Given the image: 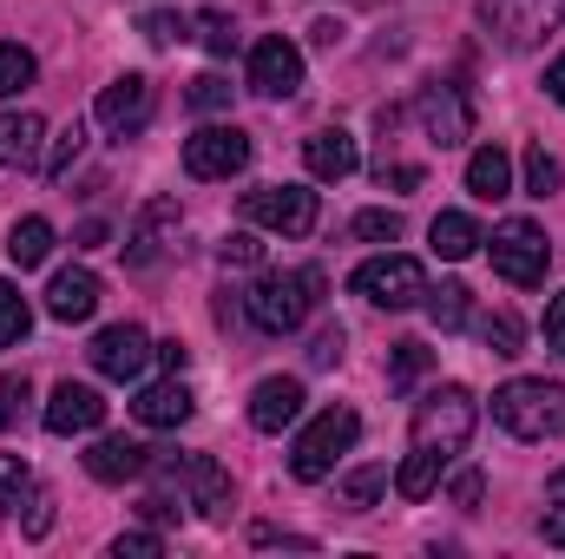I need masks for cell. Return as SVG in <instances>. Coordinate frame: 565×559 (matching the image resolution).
<instances>
[{"instance_id":"26","label":"cell","mask_w":565,"mask_h":559,"mask_svg":"<svg viewBox=\"0 0 565 559\" xmlns=\"http://www.w3.org/2000/svg\"><path fill=\"white\" fill-rule=\"evenodd\" d=\"M440 467H447L440 454H427V447H415V454H408V461L395 467V494H402V500H427V494L440 487Z\"/></svg>"},{"instance_id":"18","label":"cell","mask_w":565,"mask_h":559,"mask_svg":"<svg viewBox=\"0 0 565 559\" xmlns=\"http://www.w3.org/2000/svg\"><path fill=\"white\" fill-rule=\"evenodd\" d=\"M302 402H309V395H302L296 376H270V382L250 389V428H257V434H282L289 421H302Z\"/></svg>"},{"instance_id":"48","label":"cell","mask_w":565,"mask_h":559,"mask_svg":"<svg viewBox=\"0 0 565 559\" xmlns=\"http://www.w3.org/2000/svg\"><path fill=\"white\" fill-rule=\"evenodd\" d=\"M46 527H53V500H46V494H40V500H33V507H26V534H33V540H40V534H46Z\"/></svg>"},{"instance_id":"7","label":"cell","mask_w":565,"mask_h":559,"mask_svg":"<svg viewBox=\"0 0 565 559\" xmlns=\"http://www.w3.org/2000/svg\"><path fill=\"white\" fill-rule=\"evenodd\" d=\"M355 296H369L375 309H415L427 296V271L415 257H402V251H388V257H369L355 277H349Z\"/></svg>"},{"instance_id":"11","label":"cell","mask_w":565,"mask_h":559,"mask_svg":"<svg viewBox=\"0 0 565 559\" xmlns=\"http://www.w3.org/2000/svg\"><path fill=\"white\" fill-rule=\"evenodd\" d=\"M164 487H178L204 520H224L231 514V474L211 461V454H184V461H164Z\"/></svg>"},{"instance_id":"50","label":"cell","mask_w":565,"mask_h":559,"mask_svg":"<svg viewBox=\"0 0 565 559\" xmlns=\"http://www.w3.org/2000/svg\"><path fill=\"white\" fill-rule=\"evenodd\" d=\"M158 362H164V369H171V376H178V369H184V362H191V349H184V342H158Z\"/></svg>"},{"instance_id":"13","label":"cell","mask_w":565,"mask_h":559,"mask_svg":"<svg viewBox=\"0 0 565 559\" xmlns=\"http://www.w3.org/2000/svg\"><path fill=\"white\" fill-rule=\"evenodd\" d=\"M151 356H158V342L145 336L139 323H113V329L93 336V369H99L106 382H139Z\"/></svg>"},{"instance_id":"15","label":"cell","mask_w":565,"mask_h":559,"mask_svg":"<svg viewBox=\"0 0 565 559\" xmlns=\"http://www.w3.org/2000/svg\"><path fill=\"white\" fill-rule=\"evenodd\" d=\"M178 224H184V211H178L171 198H151V204L139 211V224H132V238L119 244V251H126V264H132V271H151V264L178 244Z\"/></svg>"},{"instance_id":"4","label":"cell","mask_w":565,"mask_h":559,"mask_svg":"<svg viewBox=\"0 0 565 559\" xmlns=\"http://www.w3.org/2000/svg\"><path fill=\"white\" fill-rule=\"evenodd\" d=\"M473 395L460 389V382H447V389H434L422 409H415V447L427 454H440V461H454V454H467V441H473Z\"/></svg>"},{"instance_id":"8","label":"cell","mask_w":565,"mask_h":559,"mask_svg":"<svg viewBox=\"0 0 565 559\" xmlns=\"http://www.w3.org/2000/svg\"><path fill=\"white\" fill-rule=\"evenodd\" d=\"M244 218L277 231V238H309L316 231V191L309 184H257V191H244Z\"/></svg>"},{"instance_id":"44","label":"cell","mask_w":565,"mask_h":559,"mask_svg":"<svg viewBox=\"0 0 565 559\" xmlns=\"http://www.w3.org/2000/svg\"><path fill=\"white\" fill-rule=\"evenodd\" d=\"M546 349H553V356L565 362V289L553 296V303H546Z\"/></svg>"},{"instance_id":"19","label":"cell","mask_w":565,"mask_h":559,"mask_svg":"<svg viewBox=\"0 0 565 559\" xmlns=\"http://www.w3.org/2000/svg\"><path fill=\"white\" fill-rule=\"evenodd\" d=\"M0 165H13V171L46 165V119L40 113H0Z\"/></svg>"},{"instance_id":"45","label":"cell","mask_w":565,"mask_h":559,"mask_svg":"<svg viewBox=\"0 0 565 559\" xmlns=\"http://www.w3.org/2000/svg\"><path fill=\"white\" fill-rule=\"evenodd\" d=\"M250 540H257V547H296V553H316V540H309V534H282V527H257Z\"/></svg>"},{"instance_id":"30","label":"cell","mask_w":565,"mask_h":559,"mask_svg":"<svg viewBox=\"0 0 565 559\" xmlns=\"http://www.w3.org/2000/svg\"><path fill=\"white\" fill-rule=\"evenodd\" d=\"M422 303H427V316H434V329H460V323H467V289H460V283L427 289Z\"/></svg>"},{"instance_id":"33","label":"cell","mask_w":565,"mask_h":559,"mask_svg":"<svg viewBox=\"0 0 565 559\" xmlns=\"http://www.w3.org/2000/svg\"><path fill=\"white\" fill-rule=\"evenodd\" d=\"M349 238H355V244H395V238H402V211H355Z\"/></svg>"},{"instance_id":"3","label":"cell","mask_w":565,"mask_h":559,"mask_svg":"<svg viewBox=\"0 0 565 559\" xmlns=\"http://www.w3.org/2000/svg\"><path fill=\"white\" fill-rule=\"evenodd\" d=\"M355 441H362V415H355V409H322V415L296 434V447H289V474L316 487V481L335 474V461H342Z\"/></svg>"},{"instance_id":"38","label":"cell","mask_w":565,"mask_h":559,"mask_svg":"<svg viewBox=\"0 0 565 559\" xmlns=\"http://www.w3.org/2000/svg\"><path fill=\"white\" fill-rule=\"evenodd\" d=\"M217 264H224V271H257V264H264V244H257L250 231H231V238L217 244Z\"/></svg>"},{"instance_id":"1","label":"cell","mask_w":565,"mask_h":559,"mask_svg":"<svg viewBox=\"0 0 565 559\" xmlns=\"http://www.w3.org/2000/svg\"><path fill=\"white\" fill-rule=\"evenodd\" d=\"M316 303H322V271H264V277L244 289V316H250L264 336L302 329Z\"/></svg>"},{"instance_id":"27","label":"cell","mask_w":565,"mask_h":559,"mask_svg":"<svg viewBox=\"0 0 565 559\" xmlns=\"http://www.w3.org/2000/svg\"><path fill=\"white\" fill-rule=\"evenodd\" d=\"M26 329H33V309H26V296H20L13 283L0 277V349L26 342Z\"/></svg>"},{"instance_id":"25","label":"cell","mask_w":565,"mask_h":559,"mask_svg":"<svg viewBox=\"0 0 565 559\" xmlns=\"http://www.w3.org/2000/svg\"><path fill=\"white\" fill-rule=\"evenodd\" d=\"M7 257H13V271H40L53 257V224L46 218H20L7 231Z\"/></svg>"},{"instance_id":"10","label":"cell","mask_w":565,"mask_h":559,"mask_svg":"<svg viewBox=\"0 0 565 559\" xmlns=\"http://www.w3.org/2000/svg\"><path fill=\"white\" fill-rule=\"evenodd\" d=\"M93 119H99L106 139H139L145 119H151V80H145V73H119L113 86H99Z\"/></svg>"},{"instance_id":"28","label":"cell","mask_w":565,"mask_h":559,"mask_svg":"<svg viewBox=\"0 0 565 559\" xmlns=\"http://www.w3.org/2000/svg\"><path fill=\"white\" fill-rule=\"evenodd\" d=\"M33 73H40V66H33V53H26L20 40H7V46H0V99L26 93V86H33Z\"/></svg>"},{"instance_id":"49","label":"cell","mask_w":565,"mask_h":559,"mask_svg":"<svg viewBox=\"0 0 565 559\" xmlns=\"http://www.w3.org/2000/svg\"><path fill=\"white\" fill-rule=\"evenodd\" d=\"M540 534H546V547H559V553H565V500L546 514V520H540Z\"/></svg>"},{"instance_id":"34","label":"cell","mask_w":565,"mask_h":559,"mask_svg":"<svg viewBox=\"0 0 565 559\" xmlns=\"http://www.w3.org/2000/svg\"><path fill=\"white\" fill-rule=\"evenodd\" d=\"M191 27H198V40H204L217 60H231V53H237V20H231V13H198Z\"/></svg>"},{"instance_id":"40","label":"cell","mask_w":565,"mask_h":559,"mask_svg":"<svg viewBox=\"0 0 565 559\" xmlns=\"http://www.w3.org/2000/svg\"><path fill=\"white\" fill-rule=\"evenodd\" d=\"M33 487V474H26V461L20 454H0V514L7 507H20V494Z\"/></svg>"},{"instance_id":"41","label":"cell","mask_w":565,"mask_h":559,"mask_svg":"<svg viewBox=\"0 0 565 559\" xmlns=\"http://www.w3.org/2000/svg\"><path fill=\"white\" fill-rule=\"evenodd\" d=\"M26 402H33V389H26V376H0V434H7L13 421L26 415Z\"/></svg>"},{"instance_id":"17","label":"cell","mask_w":565,"mask_h":559,"mask_svg":"<svg viewBox=\"0 0 565 559\" xmlns=\"http://www.w3.org/2000/svg\"><path fill=\"white\" fill-rule=\"evenodd\" d=\"M79 461H86V474H93V481L119 487V481H139L145 467H151V447L132 441V434H106V441H93Z\"/></svg>"},{"instance_id":"47","label":"cell","mask_w":565,"mask_h":559,"mask_svg":"<svg viewBox=\"0 0 565 559\" xmlns=\"http://www.w3.org/2000/svg\"><path fill=\"white\" fill-rule=\"evenodd\" d=\"M480 494H487L480 474H460V481H454V507H480Z\"/></svg>"},{"instance_id":"42","label":"cell","mask_w":565,"mask_h":559,"mask_svg":"<svg viewBox=\"0 0 565 559\" xmlns=\"http://www.w3.org/2000/svg\"><path fill=\"white\" fill-rule=\"evenodd\" d=\"M342 329H316V342H309V369H335L342 362Z\"/></svg>"},{"instance_id":"12","label":"cell","mask_w":565,"mask_h":559,"mask_svg":"<svg viewBox=\"0 0 565 559\" xmlns=\"http://www.w3.org/2000/svg\"><path fill=\"white\" fill-rule=\"evenodd\" d=\"M415 119H422V133L440 145V151H447V145H467V139H473V106H467V93H460V86H447V80L422 86V99H415Z\"/></svg>"},{"instance_id":"39","label":"cell","mask_w":565,"mask_h":559,"mask_svg":"<svg viewBox=\"0 0 565 559\" xmlns=\"http://www.w3.org/2000/svg\"><path fill=\"white\" fill-rule=\"evenodd\" d=\"M480 336H487V349H493V356H520V342H526L520 316H507V309H500V316H487V323H480Z\"/></svg>"},{"instance_id":"43","label":"cell","mask_w":565,"mask_h":559,"mask_svg":"<svg viewBox=\"0 0 565 559\" xmlns=\"http://www.w3.org/2000/svg\"><path fill=\"white\" fill-rule=\"evenodd\" d=\"M113 553H119V559H126V553H132V559H158V553H164V540H158V534H119V540H113Z\"/></svg>"},{"instance_id":"5","label":"cell","mask_w":565,"mask_h":559,"mask_svg":"<svg viewBox=\"0 0 565 559\" xmlns=\"http://www.w3.org/2000/svg\"><path fill=\"white\" fill-rule=\"evenodd\" d=\"M487 251H493V271L507 283H520V289H533V283H546V264H553V244H546V231L533 224V218H507L493 238H487Z\"/></svg>"},{"instance_id":"22","label":"cell","mask_w":565,"mask_h":559,"mask_svg":"<svg viewBox=\"0 0 565 559\" xmlns=\"http://www.w3.org/2000/svg\"><path fill=\"white\" fill-rule=\"evenodd\" d=\"M302 165H309V178L329 184V178H349V171L362 165V151H355V139H349L342 126H335V133H309V139H302Z\"/></svg>"},{"instance_id":"20","label":"cell","mask_w":565,"mask_h":559,"mask_svg":"<svg viewBox=\"0 0 565 559\" xmlns=\"http://www.w3.org/2000/svg\"><path fill=\"white\" fill-rule=\"evenodd\" d=\"M99 309V277L93 271H53V283H46V316L53 323H86Z\"/></svg>"},{"instance_id":"14","label":"cell","mask_w":565,"mask_h":559,"mask_svg":"<svg viewBox=\"0 0 565 559\" xmlns=\"http://www.w3.org/2000/svg\"><path fill=\"white\" fill-rule=\"evenodd\" d=\"M296 86H302V46L282 40V33L257 40V46H250V93H264V99H289Z\"/></svg>"},{"instance_id":"21","label":"cell","mask_w":565,"mask_h":559,"mask_svg":"<svg viewBox=\"0 0 565 559\" xmlns=\"http://www.w3.org/2000/svg\"><path fill=\"white\" fill-rule=\"evenodd\" d=\"M132 415H139V428H184V421L198 415V402H191V389L171 376V382H151V389L132 395Z\"/></svg>"},{"instance_id":"35","label":"cell","mask_w":565,"mask_h":559,"mask_svg":"<svg viewBox=\"0 0 565 559\" xmlns=\"http://www.w3.org/2000/svg\"><path fill=\"white\" fill-rule=\"evenodd\" d=\"M139 33L151 40V46H178V40H191V20L184 13H171V7H158V13H145Z\"/></svg>"},{"instance_id":"32","label":"cell","mask_w":565,"mask_h":559,"mask_svg":"<svg viewBox=\"0 0 565 559\" xmlns=\"http://www.w3.org/2000/svg\"><path fill=\"white\" fill-rule=\"evenodd\" d=\"M79 151H86V126L73 119V126H66V133L53 139V151H46V165H40V171H46V178H73V165H79Z\"/></svg>"},{"instance_id":"31","label":"cell","mask_w":565,"mask_h":559,"mask_svg":"<svg viewBox=\"0 0 565 559\" xmlns=\"http://www.w3.org/2000/svg\"><path fill=\"white\" fill-rule=\"evenodd\" d=\"M559 184H565V165L546 145H533V151H526V191H533V198H553Z\"/></svg>"},{"instance_id":"6","label":"cell","mask_w":565,"mask_h":559,"mask_svg":"<svg viewBox=\"0 0 565 559\" xmlns=\"http://www.w3.org/2000/svg\"><path fill=\"white\" fill-rule=\"evenodd\" d=\"M559 20H565V0H480V27L513 53L540 46Z\"/></svg>"},{"instance_id":"2","label":"cell","mask_w":565,"mask_h":559,"mask_svg":"<svg viewBox=\"0 0 565 559\" xmlns=\"http://www.w3.org/2000/svg\"><path fill=\"white\" fill-rule=\"evenodd\" d=\"M493 421L520 441H553V434H565V382L520 376V382L493 389Z\"/></svg>"},{"instance_id":"29","label":"cell","mask_w":565,"mask_h":559,"mask_svg":"<svg viewBox=\"0 0 565 559\" xmlns=\"http://www.w3.org/2000/svg\"><path fill=\"white\" fill-rule=\"evenodd\" d=\"M382 487H388V467H375V461H369V467L342 474V507H355V514H362V507H375V494H382Z\"/></svg>"},{"instance_id":"16","label":"cell","mask_w":565,"mask_h":559,"mask_svg":"<svg viewBox=\"0 0 565 559\" xmlns=\"http://www.w3.org/2000/svg\"><path fill=\"white\" fill-rule=\"evenodd\" d=\"M99 421H106V395L93 382H60L46 395V428L53 434H93Z\"/></svg>"},{"instance_id":"51","label":"cell","mask_w":565,"mask_h":559,"mask_svg":"<svg viewBox=\"0 0 565 559\" xmlns=\"http://www.w3.org/2000/svg\"><path fill=\"white\" fill-rule=\"evenodd\" d=\"M546 93H553V99L565 106V53L553 60V66H546Z\"/></svg>"},{"instance_id":"37","label":"cell","mask_w":565,"mask_h":559,"mask_svg":"<svg viewBox=\"0 0 565 559\" xmlns=\"http://www.w3.org/2000/svg\"><path fill=\"white\" fill-rule=\"evenodd\" d=\"M184 99H191V113H224V106H231V80H224V73H198Z\"/></svg>"},{"instance_id":"9","label":"cell","mask_w":565,"mask_h":559,"mask_svg":"<svg viewBox=\"0 0 565 559\" xmlns=\"http://www.w3.org/2000/svg\"><path fill=\"white\" fill-rule=\"evenodd\" d=\"M244 165H250V133H237V126H198V133L184 139V171L204 178V184L237 178Z\"/></svg>"},{"instance_id":"36","label":"cell","mask_w":565,"mask_h":559,"mask_svg":"<svg viewBox=\"0 0 565 559\" xmlns=\"http://www.w3.org/2000/svg\"><path fill=\"white\" fill-rule=\"evenodd\" d=\"M427 362H434V356H427L422 342H395V362H388V382H395V389H415V382L427 376Z\"/></svg>"},{"instance_id":"24","label":"cell","mask_w":565,"mask_h":559,"mask_svg":"<svg viewBox=\"0 0 565 559\" xmlns=\"http://www.w3.org/2000/svg\"><path fill=\"white\" fill-rule=\"evenodd\" d=\"M467 191H473V198H487V204H493V198H507V191H513V158H507L500 145H480V151L467 158Z\"/></svg>"},{"instance_id":"52","label":"cell","mask_w":565,"mask_h":559,"mask_svg":"<svg viewBox=\"0 0 565 559\" xmlns=\"http://www.w3.org/2000/svg\"><path fill=\"white\" fill-rule=\"evenodd\" d=\"M546 494H553V500H565V467L553 474V481H546Z\"/></svg>"},{"instance_id":"46","label":"cell","mask_w":565,"mask_h":559,"mask_svg":"<svg viewBox=\"0 0 565 559\" xmlns=\"http://www.w3.org/2000/svg\"><path fill=\"white\" fill-rule=\"evenodd\" d=\"M422 184V165H382V191H415Z\"/></svg>"},{"instance_id":"23","label":"cell","mask_w":565,"mask_h":559,"mask_svg":"<svg viewBox=\"0 0 565 559\" xmlns=\"http://www.w3.org/2000/svg\"><path fill=\"white\" fill-rule=\"evenodd\" d=\"M427 244H434V257L460 264V257H473V251L487 244V231H480L467 211H440V218H434V231H427Z\"/></svg>"}]
</instances>
